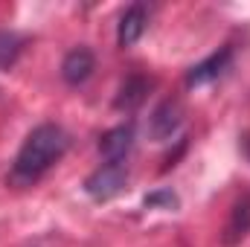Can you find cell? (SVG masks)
<instances>
[{"label":"cell","instance_id":"5","mask_svg":"<svg viewBox=\"0 0 250 247\" xmlns=\"http://www.w3.org/2000/svg\"><path fill=\"white\" fill-rule=\"evenodd\" d=\"M250 236V195L239 198L230 209V218L221 233V247H239Z\"/></svg>","mask_w":250,"mask_h":247},{"label":"cell","instance_id":"10","mask_svg":"<svg viewBox=\"0 0 250 247\" xmlns=\"http://www.w3.org/2000/svg\"><path fill=\"white\" fill-rule=\"evenodd\" d=\"M23 53V38L12 29H0V70H12Z\"/></svg>","mask_w":250,"mask_h":247},{"label":"cell","instance_id":"8","mask_svg":"<svg viewBox=\"0 0 250 247\" xmlns=\"http://www.w3.org/2000/svg\"><path fill=\"white\" fill-rule=\"evenodd\" d=\"M146 26H148V9L143 3L128 6L123 12V18H120V26H117V44L120 47H134L143 38Z\"/></svg>","mask_w":250,"mask_h":247},{"label":"cell","instance_id":"2","mask_svg":"<svg viewBox=\"0 0 250 247\" xmlns=\"http://www.w3.org/2000/svg\"><path fill=\"white\" fill-rule=\"evenodd\" d=\"M128 184V166L125 163H114V160H105L96 172L87 175L84 181V192L93 198V201H111L117 198Z\"/></svg>","mask_w":250,"mask_h":247},{"label":"cell","instance_id":"11","mask_svg":"<svg viewBox=\"0 0 250 247\" xmlns=\"http://www.w3.org/2000/svg\"><path fill=\"white\" fill-rule=\"evenodd\" d=\"M148 209H178L181 206V201H178V195L172 192V189H157V192H151V195H146V201H143Z\"/></svg>","mask_w":250,"mask_h":247},{"label":"cell","instance_id":"9","mask_svg":"<svg viewBox=\"0 0 250 247\" xmlns=\"http://www.w3.org/2000/svg\"><path fill=\"white\" fill-rule=\"evenodd\" d=\"M148 87H151V79H146V76H128L123 82V87H120V96H117L114 105L120 111H134L137 105H143Z\"/></svg>","mask_w":250,"mask_h":247},{"label":"cell","instance_id":"3","mask_svg":"<svg viewBox=\"0 0 250 247\" xmlns=\"http://www.w3.org/2000/svg\"><path fill=\"white\" fill-rule=\"evenodd\" d=\"M181 125H184V105L178 99H163L148 117V134L157 143H166L172 134H178Z\"/></svg>","mask_w":250,"mask_h":247},{"label":"cell","instance_id":"7","mask_svg":"<svg viewBox=\"0 0 250 247\" xmlns=\"http://www.w3.org/2000/svg\"><path fill=\"white\" fill-rule=\"evenodd\" d=\"M93 70H96L93 53H90L87 47H76V50H70V53L64 56L62 79L70 84V87H79V84H84V82L93 76Z\"/></svg>","mask_w":250,"mask_h":247},{"label":"cell","instance_id":"12","mask_svg":"<svg viewBox=\"0 0 250 247\" xmlns=\"http://www.w3.org/2000/svg\"><path fill=\"white\" fill-rule=\"evenodd\" d=\"M242 145H245V154H248V160H250V137H245V140H242Z\"/></svg>","mask_w":250,"mask_h":247},{"label":"cell","instance_id":"4","mask_svg":"<svg viewBox=\"0 0 250 247\" xmlns=\"http://www.w3.org/2000/svg\"><path fill=\"white\" fill-rule=\"evenodd\" d=\"M233 64V47H221L218 53L207 56L204 62L192 64L187 70V87H201V84H209L215 82L218 76H224Z\"/></svg>","mask_w":250,"mask_h":247},{"label":"cell","instance_id":"6","mask_svg":"<svg viewBox=\"0 0 250 247\" xmlns=\"http://www.w3.org/2000/svg\"><path fill=\"white\" fill-rule=\"evenodd\" d=\"M131 148H134V125L131 123L105 131L102 140H99L102 157H105V160H114V163H125L128 154H131Z\"/></svg>","mask_w":250,"mask_h":247},{"label":"cell","instance_id":"1","mask_svg":"<svg viewBox=\"0 0 250 247\" xmlns=\"http://www.w3.org/2000/svg\"><path fill=\"white\" fill-rule=\"evenodd\" d=\"M70 148V134L64 131L62 125L56 123H41L35 125L26 140L21 143L12 169H9V184L18 189L38 184Z\"/></svg>","mask_w":250,"mask_h":247}]
</instances>
